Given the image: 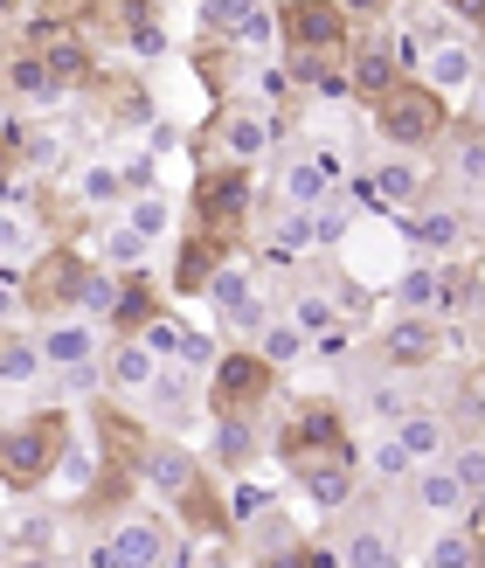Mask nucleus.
<instances>
[{
  "label": "nucleus",
  "mask_w": 485,
  "mask_h": 568,
  "mask_svg": "<svg viewBox=\"0 0 485 568\" xmlns=\"http://www.w3.org/2000/svg\"><path fill=\"white\" fill-rule=\"evenodd\" d=\"M388 298H395V312H423V320H431V312L444 305V271L431 257H410V271L388 284Z\"/></svg>",
  "instance_id": "15"
},
{
  "label": "nucleus",
  "mask_w": 485,
  "mask_h": 568,
  "mask_svg": "<svg viewBox=\"0 0 485 568\" xmlns=\"http://www.w3.org/2000/svg\"><path fill=\"white\" fill-rule=\"evenodd\" d=\"M42 243H49V236H42V222L28 215L21 202H14V209H0V271L36 264V257H42Z\"/></svg>",
  "instance_id": "16"
},
{
  "label": "nucleus",
  "mask_w": 485,
  "mask_h": 568,
  "mask_svg": "<svg viewBox=\"0 0 485 568\" xmlns=\"http://www.w3.org/2000/svg\"><path fill=\"white\" fill-rule=\"evenodd\" d=\"M250 450H256L250 423H236V416H230V423H215V458H222V465H243Z\"/></svg>",
  "instance_id": "36"
},
{
  "label": "nucleus",
  "mask_w": 485,
  "mask_h": 568,
  "mask_svg": "<svg viewBox=\"0 0 485 568\" xmlns=\"http://www.w3.org/2000/svg\"><path fill=\"white\" fill-rule=\"evenodd\" d=\"M395 437L410 444V458H416V465H444V458H451V430H444V416H437V409H410L403 423H395Z\"/></svg>",
  "instance_id": "20"
},
{
  "label": "nucleus",
  "mask_w": 485,
  "mask_h": 568,
  "mask_svg": "<svg viewBox=\"0 0 485 568\" xmlns=\"http://www.w3.org/2000/svg\"><path fill=\"white\" fill-rule=\"evenodd\" d=\"M36 339H42L49 367H63V375H91V367L104 361V333H98L91 312H55Z\"/></svg>",
  "instance_id": "3"
},
{
  "label": "nucleus",
  "mask_w": 485,
  "mask_h": 568,
  "mask_svg": "<svg viewBox=\"0 0 485 568\" xmlns=\"http://www.w3.org/2000/svg\"><path fill=\"white\" fill-rule=\"evenodd\" d=\"M340 568H395V541H388V527L361 520L347 541H340Z\"/></svg>",
  "instance_id": "22"
},
{
  "label": "nucleus",
  "mask_w": 485,
  "mask_h": 568,
  "mask_svg": "<svg viewBox=\"0 0 485 568\" xmlns=\"http://www.w3.org/2000/svg\"><path fill=\"white\" fill-rule=\"evenodd\" d=\"M125 222H132V230H139V236H146V243L160 250V243H174V230H181V202H174L166 187L125 194Z\"/></svg>",
  "instance_id": "11"
},
{
  "label": "nucleus",
  "mask_w": 485,
  "mask_h": 568,
  "mask_svg": "<svg viewBox=\"0 0 485 568\" xmlns=\"http://www.w3.org/2000/svg\"><path fill=\"white\" fill-rule=\"evenodd\" d=\"M472 111H478V125H485V77H478V91H472Z\"/></svg>",
  "instance_id": "46"
},
{
  "label": "nucleus",
  "mask_w": 485,
  "mask_h": 568,
  "mask_svg": "<svg viewBox=\"0 0 485 568\" xmlns=\"http://www.w3.org/2000/svg\"><path fill=\"white\" fill-rule=\"evenodd\" d=\"M347 271H354L361 284H395V277L410 271V257L395 250V215L354 222V230H347Z\"/></svg>",
  "instance_id": "2"
},
{
  "label": "nucleus",
  "mask_w": 485,
  "mask_h": 568,
  "mask_svg": "<svg viewBox=\"0 0 485 568\" xmlns=\"http://www.w3.org/2000/svg\"><path fill=\"white\" fill-rule=\"evenodd\" d=\"M8 91H14L21 104L49 111V104H63V98H70V83H63V70H55L49 55H14V63H8Z\"/></svg>",
  "instance_id": "10"
},
{
  "label": "nucleus",
  "mask_w": 485,
  "mask_h": 568,
  "mask_svg": "<svg viewBox=\"0 0 485 568\" xmlns=\"http://www.w3.org/2000/svg\"><path fill=\"white\" fill-rule=\"evenodd\" d=\"M250 14H256V0H209V21H215V28H230V36H236Z\"/></svg>",
  "instance_id": "41"
},
{
  "label": "nucleus",
  "mask_w": 485,
  "mask_h": 568,
  "mask_svg": "<svg viewBox=\"0 0 485 568\" xmlns=\"http://www.w3.org/2000/svg\"><path fill=\"white\" fill-rule=\"evenodd\" d=\"M271 139H277L271 111H250V104H236V111H222V119H215V146H222V160H236V166L264 160V153H271Z\"/></svg>",
  "instance_id": "7"
},
{
  "label": "nucleus",
  "mask_w": 485,
  "mask_h": 568,
  "mask_svg": "<svg viewBox=\"0 0 485 568\" xmlns=\"http://www.w3.org/2000/svg\"><path fill=\"white\" fill-rule=\"evenodd\" d=\"M375 125H382V139L395 153H423L437 139V91H388Z\"/></svg>",
  "instance_id": "4"
},
{
  "label": "nucleus",
  "mask_w": 485,
  "mask_h": 568,
  "mask_svg": "<svg viewBox=\"0 0 485 568\" xmlns=\"http://www.w3.org/2000/svg\"><path fill=\"white\" fill-rule=\"evenodd\" d=\"M42 375H49V354H42L36 333H8V339H0V388H8V395L36 388Z\"/></svg>",
  "instance_id": "12"
},
{
  "label": "nucleus",
  "mask_w": 485,
  "mask_h": 568,
  "mask_svg": "<svg viewBox=\"0 0 485 568\" xmlns=\"http://www.w3.org/2000/svg\"><path fill=\"white\" fill-rule=\"evenodd\" d=\"M451 181H458L472 202H485V139H451Z\"/></svg>",
  "instance_id": "32"
},
{
  "label": "nucleus",
  "mask_w": 485,
  "mask_h": 568,
  "mask_svg": "<svg viewBox=\"0 0 485 568\" xmlns=\"http://www.w3.org/2000/svg\"><path fill=\"white\" fill-rule=\"evenodd\" d=\"M277 202L284 209H320V202H333V166L320 160V146L292 153V160L277 166Z\"/></svg>",
  "instance_id": "8"
},
{
  "label": "nucleus",
  "mask_w": 485,
  "mask_h": 568,
  "mask_svg": "<svg viewBox=\"0 0 485 568\" xmlns=\"http://www.w3.org/2000/svg\"><path fill=\"white\" fill-rule=\"evenodd\" d=\"M256 367H264V361H250V354H230V361H222V388H236V395H250L256 382H264V375H256Z\"/></svg>",
  "instance_id": "40"
},
{
  "label": "nucleus",
  "mask_w": 485,
  "mask_h": 568,
  "mask_svg": "<svg viewBox=\"0 0 485 568\" xmlns=\"http://www.w3.org/2000/svg\"><path fill=\"white\" fill-rule=\"evenodd\" d=\"M423 568H478V534H458V520H444V534H431Z\"/></svg>",
  "instance_id": "28"
},
{
  "label": "nucleus",
  "mask_w": 485,
  "mask_h": 568,
  "mask_svg": "<svg viewBox=\"0 0 485 568\" xmlns=\"http://www.w3.org/2000/svg\"><path fill=\"white\" fill-rule=\"evenodd\" d=\"M444 465H451V478H458L472 499L485 493V444H451V458H444Z\"/></svg>",
  "instance_id": "34"
},
{
  "label": "nucleus",
  "mask_w": 485,
  "mask_h": 568,
  "mask_svg": "<svg viewBox=\"0 0 485 568\" xmlns=\"http://www.w3.org/2000/svg\"><path fill=\"white\" fill-rule=\"evenodd\" d=\"M347 8H361V14H367V8H382V0H347Z\"/></svg>",
  "instance_id": "47"
},
{
  "label": "nucleus",
  "mask_w": 485,
  "mask_h": 568,
  "mask_svg": "<svg viewBox=\"0 0 485 568\" xmlns=\"http://www.w3.org/2000/svg\"><path fill=\"white\" fill-rule=\"evenodd\" d=\"M55 430H49V416H28V423H8L0 430V478H8L14 493L28 486H49V465H55Z\"/></svg>",
  "instance_id": "1"
},
{
  "label": "nucleus",
  "mask_w": 485,
  "mask_h": 568,
  "mask_svg": "<svg viewBox=\"0 0 485 568\" xmlns=\"http://www.w3.org/2000/svg\"><path fill=\"white\" fill-rule=\"evenodd\" d=\"M361 409H367V423H382V430H395V423L410 416V388L395 382V375H382V382H367V388H361Z\"/></svg>",
  "instance_id": "29"
},
{
  "label": "nucleus",
  "mask_w": 485,
  "mask_h": 568,
  "mask_svg": "<svg viewBox=\"0 0 485 568\" xmlns=\"http://www.w3.org/2000/svg\"><path fill=\"white\" fill-rule=\"evenodd\" d=\"M305 354H312V333L292 326V320H271L264 333H256V361H264V367H292Z\"/></svg>",
  "instance_id": "25"
},
{
  "label": "nucleus",
  "mask_w": 485,
  "mask_h": 568,
  "mask_svg": "<svg viewBox=\"0 0 485 568\" xmlns=\"http://www.w3.org/2000/svg\"><path fill=\"white\" fill-rule=\"evenodd\" d=\"M146 486H153V499H181L194 486V458L174 450V444H160L153 458H146Z\"/></svg>",
  "instance_id": "24"
},
{
  "label": "nucleus",
  "mask_w": 485,
  "mask_h": 568,
  "mask_svg": "<svg viewBox=\"0 0 485 568\" xmlns=\"http://www.w3.org/2000/svg\"><path fill=\"white\" fill-rule=\"evenodd\" d=\"M160 354L146 347V339H119V347H111V367H104V382L111 388H125V395H146L153 382H160Z\"/></svg>",
  "instance_id": "14"
},
{
  "label": "nucleus",
  "mask_w": 485,
  "mask_h": 568,
  "mask_svg": "<svg viewBox=\"0 0 485 568\" xmlns=\"http://www.w3.org/2000/svg\"><path fill=\"white\" fill-rule=\"evenodd\" d=\"M21 326V284L0 271V333H14Z\"/></svg>",
  "instance_id": "43"
},
{
  "label": "nucleus",
  "mask_w": 485,
  "mask_h": 568,
  "mask_svg": "<svg viewBox=\"0 0 485 568\" xmlns=\"http://www.w3.org/2000/svg\"><path fill=\"white\" fill-rule=\"evenodd\" d=\"M375 202H382V215H395V209H416L423 202V187H431V166H423V153H382L375 160Z\"/></svg>",
  "instance_id": "5"
},
{
  "label": "nucleus",
  "mask_w": 485,
  "mask_h": 568,
  "mask_svg": "<svg viewBox=\"0 0 485 568\" xmlns=\"http://www.w3.org/2000/svg\"><path fill=\"white\" fill-rule=\"evenodd\" d=\"M340 28H347V21H340V8H305V14H299V42L326 49V42L340 36Z\"/></svg>",
  "instance_id": "37"
},
{
  "label": "nucleus",
  "mask_w": 485,
  "mask_h": 568,
  "mask_svg": "<svg viewBox=\"0 0 485 568\" xmlns=\"http://www.w3.org/2000/svg\"><path fill=\"white\" fill-rule=\"evenodd\" d=\"M410 493H416V506H423L431 520H458L465 506H472V493L451 478V465H423V471L410 478Z\"/></svg>",
  "instance_id": "13"
},
{
  "label": "nucleus",
  "mask_w": 485,
  "mask_h": 568,
  "mask_svg": "<svg viewBox=\"0 0 485 568\" xmlns=\"http://www.w3.org/2000/svg\"><path fill=\"white\" fill-rule=\"evenodd\" d=\"M367 471H375V478H382V486H410V478H416L423 465L410 458V444H403V437H395V430H382L375 444H367Z\"/></svg>",
  "instance_id": "26"
},
{
  "label": "nucleus",
  "mask_w": 485,
  "mask_h": 568,
  "mask_svg": "<svg viewBox=\"0 0 485 568\" xmlns=\"http://www.w3.org/2000/svg\"><path fill=\"white\" fill-rule=\"evenodd\" d=\"M423 91H437V98H451V91H478V49L465 42V36H451V42H437V49H423Z\"/></svg>",
  "instance_id": "6"
},
{
  "label": "nucleus",
  "mask_w": 485,
  "mask_h": 568,
  "mask_svg": "<svg viewBox=\"0 0 485 568\" xmlns=\"http://www.w3.org/2000/svg\"><path fill=\"white\" fill-rule=\"evenodd\" d=\"M8 527H14V541H21V548H42V541H49V514H14Z\"/></svg>",
  "instance_id": "42"
},
{
  "label": "nucleus",
  "mask_w": 485,
  "mask_h": 568,
  "mask_svg": "<svg viewBox=\"0 0 485 568\" xmlns=\"http://www.w3.org/2000/svg\"><path fill=\"white\" fill-rule=\"evenodd\" d=\"M437 326L423 320V312H395V326L382 333V354H388V367H423V361H437Z\"/></svg>",
  "instance_id": "9"
},
{
  "label": "nucleus",
  "mask_w": 485,
  "mask_h": 568,
  "mask_svg": "<svg viewBox=\"0 0 485 568\" xmlns=\"http://www.w3.org/2000/svg\"><path fill=\"white\" fill-rule=\"evenodd\" d=\"M305 250H320L312 209H284V215H277V230H271V257H277V264H292V257H305Z\"/></svg>",
  "instance_id": "27"
},
{
  "label": "nucleus",
  "mask_w": 485,
  "mask_h": 568,
  "mask_svg": "<svg viewBox=\"0 0 485 568\" xmlns=\"http://www.w3.org/2000/svg\"><path fill=\"white\" fill-rule=\"evenodd\" d=\"M347 493H354L347 465H312V499L320 506H347Z\"/></svg>",
  "instance_id": "35"
},
{
  "label": "nucleus",
  "mask_w": 485,
  "mask_h": 568,
  "mask_svg": "<svg viewBox=\"0 0 485 568\" xmlns=\"http://www.w3.org/2000/svg\"><path fill=\"white\" fill-rule=\"evenodd\" d=\"M0 14H14V0H0Z\"/></svg>",
  "instance_id": "49"
},
{
  "label": "nucleus",
  "mask_w": 485,
  "mask_h": 568,
  "mask_svg": "<svg viewBox=\"0 0 485 568\" xmlns=\"http://www.w3.org/2000/svg\"><path fill=\"white\" fill-rule=\"evenodd\" d=\"M312 230H320V250H326V243H347L354 215H347V209H333V202H320V209H312Z\"/></svg>",
  "instance_id": "38"
},
{
  "label": "nucleus",
  "mask_w": 485,
  "mask_h": 568,
  "mask_svg": "<svg viewBox=\"0 0 485 568\" xmlns=\"http://www.w3.org/2000/svg\"><path fill=\"white\" fill-rule=\"evenodd\" d=\"M91 478H98V450L91 444H63L55 450V465H49V499H83L91 493Z\"/></svg>",
  "instance_id": "19"
},
{
  "label": "nucleus",
  "mask_w": 485,
  "mask_h": 568,
  "mask_svg": "<svg viewBox=\"0 0 485 568\" xmlns=\"http://www.w3.org/2000/svg\"><path fill=\"white\" fill-rule=\"evenodd\" d=\"M0 568H55V555L49 548H8V561Z\"/></svg>",
  "instance_id": "45"
},
{
  "label": "nucleus",
  "mask_w": 485,
  "mask_h": 568,
  "mask_svg": "<svg viewBox=\"0 0 485 568\" xmlns=\"http://www.w3.org/2000/svg\"><path fill=\"white\" fill-rule=\"evenodd\" d=\"M70 194L83 209H125V174H119V160H83L77 174H70Z\"/></svg>",
  "instance_id": "18"
},
{
  "label": "nucleus",
  "mask_w": 485,
  "mask_h": 568,
  "mask_svg": "<svg viewBox=\"0 0 485 568\" xmlns=\"http://www.w3.org/2000/svg\"><path fill=\"white\" fill-rule=\"evenodd\" d=\"M243 91H250L256 104H277L284 91H292V70H284V63H271V55H264V63H250V70H243Z\"/></svg>",
  "instance_id": "33"
},
{
  "label": "nucleus",
  "mask_w": 485,
  "mask_h": 568,
  "mask_svg": "<svg viewBox=\"0 0 485 568\" xmlns=\"http://www.w3.org/2000/svg\"><path fill=\"white\" fill-rule=\"evenodd\" d=\"M347 83H354V91H367V98H388V91H395V42H367V49L354 55Z\"/></svg>",
  "instance_id": "23"
},
{
  "label": "nucleus",
  "mask_w": 485,
  "mask_h": 568,
  "mask_svg": "<svg viewBox=\"0 0 485 568\" xmlns=\"http://www.w3.org/2000/svg\"><path fill=\"white\" fill-rule=\"evenodd\" d=\"M465 416H472L478 430H485V367H478V375L465 382Z\"/></svg>",
  "instance_id": "44"
},
{
  "label": "nucleus",
  "mask_w": 485,
  "mask_h": 568,
  "mask_svg": "<svg viewBox=\"0 0 485 568\" xmlns=\"http://www.w3.org/2000/svg\"><path fill=\"white\" fill-rule=\"evenodd\" d=\"M271 28H277V14H271V8H256V14H250V21L236 28V42H243V49H256V55H264V49L277 42V36H271Z\"/></svg>",
  "instance_id": "39"
},
{
  "label": "nucleus",
  "mask_w": 485,
  "mask_h": 568,
  "mask_svg": "<svg viewBox=\"0 0 485 568\" xmlns=\"http://www.w3.org/2000/svg\"><path fill=\"white\" fill-rule=\"evenodd\" d=\"M146 257H153V243L139 236L125 215H119V222H111V230L98 236V264H104L111 277H139V271H146Z\"/></svg>",
  "instance_id": "17"
},
{
  "label": "nucleus",
  "mask_w": 485,
  "mask_h": 568,
  "mask_svg": "<svg viewBox=\"0 0 485 568\" xmlns=\"http://www.w3.org/2000/svg\"><path fill=\"white\" fill-rule=\"evenodd\" d=\"M111 548H119L125 568H160V555H166L153 520H119V527H111Z\"/></svg>",
  "instance_id": "21"
},
{
  "label": "nucleus",
  "mask_w": 485,
  "mask_h": 568,
  "mask_svg": "<svg viewBox=\"0 0 485 568\" xmlns=\"http://www.w3.org/2000/svg\"><path fill=\"white\" fill-rule=\"evenodd\" d=\"M333 320H340V298L326 292V284H305V292L292 298V326H305L312 339H320V333H333Z\"/></svg>",
  "instance_id": "30"
},
{
  "label": "nucleus",
  "mask_w": 485,
  "mask_h": 568,
  "mask_svg": "<svg viewBox=\"0 0 485 568\" xmlns=\"http://www.w3.org/2000/svg\"><path fill=\"white\" fill-rule=\"evenodd\" d=\"M478 568H485V534H478Z\"/></svg>",
  "instance_id": "48"
},
{
  "label": "nucleus",
  "mask_w": 485,
  "mask_h": 568,
  "mask_svg": "<svg viewBox=\"0 0 485 568\" xmlns=\"http://www.w3.org/2000/svg\"><path fill=\"white\" fill-rule=\"evenodd\" d=\"M209 298H215V312L230 320V312H243V305H256V292H250V271L230 257V264H215V277H209Z\"/></svg>",
  "instance_id": "31"
}]
</instances>
